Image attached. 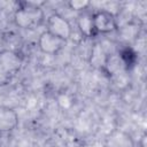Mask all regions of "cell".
Returning <instances> with one entry per match:
<instances>
[{
    "label": "cell",
    "mask_w": 147,
    "mask_h": 147,
    "mask_svg": "<svg viewBox=\"0 0 147 147\" xmlns=\"http://www.w3.org/2000/svg\"><path fill=\"white\" fill-rule=\"evenodd\" d=\"M117 31L119 32L122 38L124 40H126V41L133 40L138 36V28H137V25H134L132 23H127L126 25L122 26L121 29H117Z\"/></svg>",
    "instance_id": "cell-11"
},
{
    "label": "cell",
    "mask_w": 147,
    "mask_h": 147,
    "mask_svg": "<svg viewBox=\"0 0 147 147\" xmlns=\"http://www.w3.org/2000/svg\"><path fill=\"white\" fill-rule=\"evenodd\" d=\"M67 41L60 39L59 37L52 34L48 31H44L40 33L39 38H38V47L40 49V52H42L44 54L47 55H55L57 54L60 51L63 49L64 45Z\"/></svg>",
    "instance_id": "cell-5"
},
{
    "label": "cell",
    "mask_w": 147,
    "mask_h": 147,
    "mask_svg": "<svg viewBox=\"0 0 147 147\" xmlns=\"http://www.w3.org/2000/svg\"><path fill=\"white\" fill-rule=\"evenodd\" d=\"M94 31L96 34H109L118 29L117 18L114 13L107 9H99L92 13Z\"/></svg>",
    "instance_id": "cell-3"
},
{
    "label": "cell",
    "mask_w": 147,
    "mask_h": 147,
    "mask_svg": "<svg viewBox=\"0 0 147 147\" xmlns=\"http://www.w3.org/2000/svg\"><path fill=\"white\" fill-rule=\"evenodd\" d=\"M68 101H69V102H72V99H70L68 94H62V95H60V96H59V103H60L63 108H65V109H67V108H69V107H68V105H67V102H68Z\"/></svg>",
    "instance_id": "cell-13"
},
{
    "label": "cell",
    "mask_w": 147,
    "mask_h": 147,
    "mask_svg": "<svg viewBox=\"0 0 147 147\" xmlns=\"http://www.w3.org/2000/svg\"><path fill=\"white\" fill-rule=\"evenodd\" d=\"M0 52H1V51H0Z\"/></svg>",
    "instance_id": "cell-14"
},
{
    "label": "cell",
    "mask_w": 147,
    "mask_h": 147,
    "mask_svg": "<svg viewBox=\"0 0 147 147\" xmlns=\"http://www.w3.org/2000/svg\"><path fill=\"white\" fill-rule=\"evenodd\" d=\"M108 56H109V54L106 52V49L103 48V46L101 44H94L91 49V54H90L91 67H93L94 69L103 70L105 65L107 63Z\"/></svg>",
    "instance_id": "cell-8"
},
{
    "label": "cell",
    "mask_w": 147,
    "mask_h": 147,
    "mask_svg": "<svg viewBox=\"0 0 147 147\" xmlns=\"http://www.w3.org/2000/svg\"><path fill=\"white\" fill-rule=\"evenodd\" d=\"M118 57H119V60H121V62H122V64L125 69L132 68L137 62V53L129 46L124 47L119 52Z\"/></svg>",
    "instance_id": "cell-9"
},
{
    "label": "cell",
    "mask_w": 147,
    "mask_h": 147,
    "mask_svg": "<svg viewBox=\"0 0 147 147\" xmlns=\"http://www.w3.org/2000/svg\"><path fill=\"white\" fill-rule=\"evenodd\" d=\"M45 22H46V31L59 37L60 39L67 41L72 36V26L70 22L61 14L53 13L47 17Z\"/></svg>",
    "instance_id": "cell-4"
},
{
    "label": "cell",
    "mask_w": 147,
    "mask_h": 147,
    "mask_svg": "<svg viewBox=\"0 0 147 147\" xmlns=\"http://www.w3.org/2000/svg\"><path fill=\"white\" fill-rule=\"evenodd\" d=\"M45 1H22L14 13L15 24L23 30H34L41 26L46 18L42 10Z\"/></svg>",
    "instance_id": "cell-1"
},
{
    "label": "cell",
    "mask_w": 147,
    "mask_h": 147,
    "mask_svg": "<svg viewBox=\"0 0 147 147\" xmlns=\"http://www.w3.org/2000/svg\"><path fill=\"white\" fill-rule=\"evenodd\" d=\"M109 147H132V141L129 136H126L123 132H116L115 134H111L109 138Z\"/></svg>",
    "instance_id": "cell-10"
},
{
    "label": "cell",
    "mask_w": 147,
    "mask_h": 147,
    "mask_svg": "<svg viewBox=\"0 0 147 147\" xmlns=\"http://www.w3.org/2000/svg\"><path fill=\"white\" fill-rule=\"evenodd\" d=\"M22 65L21 56L13 51L0 52V86L8 84L20 71Z\"/></svg>",
    "instance_id": "cell-2"
},
{
    "label": "cell",
    "mask_w": 147,
    "mask_h": 147,
    "mask_svg": "<svg viewBox=\"0 0 147 147\" xmlns=\"http://www.w3.org/2000/svg\"><path fill=\"white\" fill-rule=\"evenodd\" d=\"M67 5L70 9L82 13L88 9V7L91 6V2L88 0H70L67 2Z\"/></svg>",
    "instance_id": "cell-12"
},
{
    "label": "cell",
    "mask_w": 147,
    "mask_h": 147,
    "mask_svg": "<svg viewBox=\"0 0 147 147\" xmlns=\"http://www.w3.org/2000/svg\"><path fill=\"white\" fill-rule=\"evenodd\" d=\"M20 123L16 110L8 106H0V132L10 133Z\"/></svg>",
    "instance_id": "cell-6"
},
{
    "label": "cell",
    "mask_w": 147,
    "mask_h": 147,
    "mask_svg": "<svg viewBox=\"0 0 147 147\" xmlns=\"http://www.w3.org/2000/svg\"><path fill=\"white\" fill-rule=\"evenodd\" d=\"M76 24H77V29L80 32V34L85 38H92L95 37L96 33L94 31V25H93V17H92V13L85 10L82 11L77 15L76 18Z\"/></svg>",
    "instance_id": "cell-7"
}]
</instances>
